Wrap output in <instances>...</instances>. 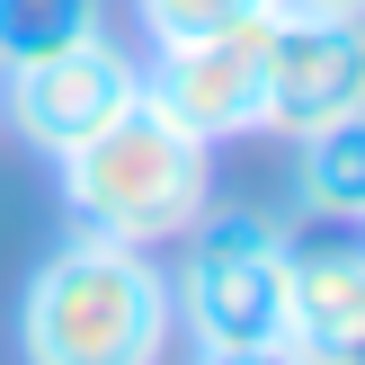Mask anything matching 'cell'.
I'll use <instances>...</instances> for the list:
<instances>
[{
    "label": "cell",
    "mask_w": 365,
    "mask_h": 365,
    "mask_svg": "<svg viewBox=\"0 0 365 365\" xmlns=\"http://www.w3.org/2000/svg\"><path fill=\"white\" fill-rule=\"evenodd\" d=\"M170 330L178 321L160 259L81 223L36 259L18 294V365H160Z\"/></svg>",
    "instance_id": "1"
},
{
    "label": "cell",
    "mask_w": 365,
    "mask_h": 365,
    "mask_svg": "<svg viewBox=\"0 0 365 365\" xmlns=\"http://www.w3.org/2000/svg\"><path fill=\"white\" fill-rule=\"evenodd\" d=\"M53 178H63V214L81 232L152 250V241H178L214 205V143H196L152 98H134L107 134H89L81 152L53 160Z\"/></svg>",
    "instance_id": "2"
},
{
    "label": "cell",
    "mask_w": 365,
    "mask_h": 365,
    "mask_svg": "<svg viewBox=\"0 0 365 365\" xmlns=\"http://www.w3.org/2000/svg\"><path fill=\"white\" fill-rule=\"evenodd\" d=\"M178 277H170V321L196 348H267L285 339V241L267 214L250 205H205L178 232Z\"/></svg>",
    "instance_id": "3"
},
{
    "label": "cell",
    "mask_w": 365,
    "mask_h": 365,
    "mask_svg": "<svg viewBox=\"0 0 365 365\" xmlns=\"http://www.w3.org/2000/svg\"><path fill=\"white\" fill-rule=\"evenodd\" d=\"M134 98H143V63L107 27H89L81 45H63V53H36V63L0 71V125H9L27 152H45V160L81 152L89 134H107Z\"/></svg>",
    "instance_id": "4"
},
{
    "label": "cell",
    "mask_w": 365,
    "mask_h": 365,
    "mask_svg": "<svg viewBox=\"0 0 365 365\" xmlns=\"http://www.w3.org/2000/svg\"><path fill=\"white\" fill-rule=\"evenodd\" d=\"M267 27H277V9H250V18H232V27L152 45V63H143V98H152L170 125H187L196 143H241V134H259Z\"/></svg>",
    "instance_id": "5"
},
{
    "label": "cell",
    "mask_w": 365,
    "mask_h": 365,
    "mask_svg": "<svg viewBox=\"0 0 365 365\" xmlns=\"http://www.w3.org/2000/svg\"><path fill=\"white\" fill-rule=\"evenodd\" d=\"M365 107V18H312V9H277L267 27V98H259V134H312V125Z\"/></svg>",
    "instance_id": "6"
},
{
    "label": "cell",
    "mask_w": 365,
    "mask_h": 365,
    "mask_svg": "<svg viewBox=\"0 0 365 365\" xmlns=\"http://www.w3.org/2000/svg\"><path fill=\"white\" fill-rule=\"evenodd\" d=\"M285 356L365 365V241H294V259H285Z\"/></svg>",
    "instance_id": "7"
},
{
    "label": "cell",
    "mask_w": 365,
    "mask_h": 365,
    "mask_svg": "<svg viewBox=\"0 0 365 365\" xmlns=\"http://www.w3.org/2000/svg\"><path fill=\"white\" fill-rule=\"evenodd\" d=\"M294 214H312V223H365V107L294 134Z\"/></svg>",
    "instance_id": "8"
},
{
    "label": "cell",
    "mask_w": 365,
    "mask_h": 365,
    "mask_svg": "<svg viewBox=\"0 0 365 365\" xmlns=\"http://www.w3.org/2000/svg\"><path fill=\"white\" fill-rule=\"evenodd\" d=\"M89 27H107L98 0H0V71H9V63H36V53L81 45Z\"/></svg>",
    "instance_id": "9"
},
{
    "label": "cell",
    "mask_w": 365,
    "mask_h": 365,
    "mask_svg": "<svg viewBox=\"0 0 365 365\" xmlns=\"http://www.w3.org/2000/svg\"><path fill=\"white\" fill-rule=\"evenodd\" d=\"M250 9H277V0H134L143 36L152 45H178V36H205V27H232Z\"/></svg>",
    "instance_id": "10"
},
{
    "label": "cell",
    "mask_w": 365,
    "mask_h": 365,
    "mask_svg": "<svg viewBox=\"0 0 365 365\" xmlns=\"http://www.w3.org/2000/svg\"><path fill=\"white\" fill-rule=\"evenodd\" d=\"M196 365H294V356L285 339H267V348H196Z\"/></svg>",
    "instance_id": "11"
},
{
    "label": "cell",
    "mask_w": 365,
    "mask_h": 365,
    "mask_svg": "<svg viewBox=\"0 0 365 365\" xmlns=\"http://www.w3.org/2000/svg\"><path fill=\"white\" fill-rule=\"evenodd\" d=\"M277 9H312V18H365V0H277Z\"/></svg>",
    "instance_id": "12"
}]
</instances>
